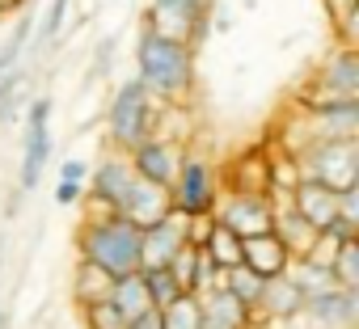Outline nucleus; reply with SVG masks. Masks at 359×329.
<instances>
[{"instance_id": "obj_1", "label": "nucleus", "mask_w": 359, "mask_h": 329, "mask_svg": "<svg viewBox=\"0 0 359 329\" xmlns=\"http://www.w3.org/2000/svg\"><path fill=\"white\" fill-rule=\"evenodd\" d=\"M195 55H199V47L187 38L161 34L152 26L135 30V47H131L135 80L165 106H187L195 97V80H199Z\"/></svg>"}, {"instance_id": "obj_2", "label": "nucleus", "mask_w": 359, "mask_h": 329, "mask_svg": "<svg viewBox=\"0 0 359 329\" xmlns=\"http://www.w3.org/2000/svg\"><path fill=\"white\" fill-rule=\"evenodd\" d=\"M76 258L110 279L140 270V228L114 211H85L76 224Z\"/></svg>"}, {"instance_id": "obj_3", "label": "nucleus", "mask_w": 359, "mask_h": 329, "mask_svg": "<svg viewBox=\"0 0 359 329\" xmlns=\"http://www.w3.org/2000/svg\"><path fill=\"white\" fill-rule=\"evenodd\" d=\"M161 106L135 76H127L123 85H114L110 102H106V148L114 152H131L140 139H148L161 122Z\"/></svg>"}, {"instance_id": "obj_4", "label": "nucleus", "mask_w": 359, "mask_h": 329, "mask_svg": "<svg viewBox=\"0 0 359 329\" xmlns=\"http://www.w3.org/2000/svg\"><path fill=\"white\" fill-rule=\"evenodd\" d=\"M220 203V169L203 148H191L177 160V174L169 182V207L187 220H208Z\"/></svg>"}, {"instance_id": "obj_5", "label": "nucleus", "mask_w": 359, "mask_h": 329, "mask_svg": "<svg viewBox=\"0 0 359 329\" xmlns=\"http://www.w3.org/2000/svg\"><path fill=\"white\" fill-rule=\"evenodd\" d=\"M338 102H359V47H334L313 64L309 80L296 93V110H321Z\"/></svg>"}, {"instance_id": "obj_6", "label": "nucleus", "mask_w": 359, "mask_h": 329, "mask_svg": "<svg viewBox=\"0 0 359 329\" xmlns=\"http://www.w3.org/2000/svg\"><path fill=\"white\" fill-rule=\"evenodd\" d=\"M55 102L47 93H34L22 110V160H18V195H34L43 186V174L55 152Z\"/></svg>"}, {"instance_id": "obj_7", "label": "nucleus", "mask_w": 359, "mask_h": 329, "mask_svg": "<svg viewBox=\"0 0 359 329\" xmlns=\"http://www.w3.org/2000/svg\"><path fill=\"white\" fill-rule=\"evenodd\" d=\"M292 156L300 164V178L325 182L334 190H346L359 182V139H317Z\"/></svg>"}, {"instance_id": "obj_8", "label": "nucleus", "mask_w": 359, "mask_h": 329, "mask_svg": "<svg viewBox=\"0 0 359 329\" xmlns=\"http://www.w3.org/2000/svg\"><path fill=\"white\" fill-rule=\"evenodd\" d=\"M135 186V169H131V160L127 152H114L106 148L97 160H89V178H85V211H123L127 195Z\"/></svg>"}, {"instance_id": "obj_9", "label": "nucleus", "mask_w": 359, "mask_h": 329, "mask_svg": "<svg viewBox=\"0 0 359 329\" xmlns=\"http://www.w3.org/2000/svg\"><path fill=\"white\" fill-rule=\"evenodd\" d=\"M212 13H216V0H148L144 26L199 47L203 34L212 30Z\"/></svg>"}, {"instance_id": "obj_10", "label": "nucleus", "mask_w": 359, "mask_h": 329, "mask_svg": "<svg viewBox=\"0 0 359 329\" xmlns=\"http://www.w3.org/2000/svg\"><path fill=\"white\" fill-rule=\"evenodd\" d=\"M187 144H191V139H182V135L152 131L148 139H140V144L127 152V160H131L135 178H144V182H152V186H165V190H169L173 174H177V160H182V152H187Z\"/></svg>"}, {"instance_id": "obj_11", "label": "nucleus", "mask_w": 359, "mask_h": 329, "mask_svg": "<svg viewBox=\"0 0 359 329\" xmlns=\"http://www.w3.org/2000/svg\"><path fill=\"white\" fill-rule=\"evenodd\" d=\"M212 220H220L224 228H233V232L245 241V237L271 232L275 199H271V195H250V190H220V203H216Z\"/></svg>"}, {"instance_id": "obj_12", "label": "nucleus", "mask_w": 359, "mask_h": 329, "mask_svg": "<svg viewBox=\"0 0 359 329\" xmlns=\"http://www.w3.org/2000/svg\"><path fill=\"white\" fill-rule=\"evenodd\" d=\"M191 241V220L177 216L173 207L152 220L148 228H140V270H156V266H169L173 253Z\"/></svg>"}, {"instance_id": "obj_13", "label": "nucleus", "mask_w": 359, "mask_h": 329, "mask_svg": "<svg viewBox=\"0 0 359 329\" xmlns=\"http://www.w3.org/2000/svg\"><path fill=\"white\" fill-rule=\"evenodd\" d=\"M300 321H313L317 329H351L359 321V291L351 287H321V291H309L304 295V308H300Z\"/></svg>"}, {"instance_id": "obj_14", "label": "nucleus", "mask_w": 359, "mask_h": 329, "mask_svg": "<svg viewBox=\"0 0 359 329\" xmlns=\"http://www.w3.org/2000/svg\"><path fill=\"white\" fill-rule=\"evenodd\" d=\"M199 329H258L254 308H245L237 295H229L220 283L199 291Z\"/></svg>"}, {"instance_id": "obj_15", "label": "nucleus", "mask_w": 359, "mask_h": 329, "mask_svg": "<svg viewBox=\"0 0 359 329\" xmlns=\"http://www.w3.org/2000/svg\"><path fill=\"white\" fill-rule=\"evenodd\" d=\"M300 308H304V291L287 274H275L262 283V300H258L254 316H258V325H287V321H300Z\"/></svg>"}, {"instance_id": "obj_16", "label": "nucleus", "mask_w": 359, "mask_h": 329, "mask_svg": "<svg viewBox=\"0 0 359 329\" xmlns=\"http://www.w3.org/2000/svg\"><path fill=\"white\" fill-rule=\"evenodd\" d=\"M169 274L177 279V287H182L187 295H199V291H208V287H216V283H220V270L208 262L203 245H195V241H187L182 249L173 253Z\"/></svg>"}, {"instance_id": "obj_17", "label": "nucleus", "mask_w": 359, "mask_h": 329, "mask_svg": "<svg viewBox=\"0 0 359 329\" xmlns=\"http://www.w3.org/2000/svg\"><path fill=\"white\" fill-rule=\"evenodd\" d=\"M287 203L321 232L334 216H338V190L334 186H325V182H313V178H300L296 186H292V195H287Z\"/></svg>"}, {"instance_id": "obj_18", "label": "nucleus", "mask_w": 359, "mask_h": 329, "mask_svg": "<svg viewBox=\"0 0 359 329\" xmlns=\"http://www.w3.org/2000/svg\"><path fill=\"white\" fill-rule=\"evenodd\" d=\"M220 190L266 195V148H250V152L233 156L224 169H220Z\"/></svg>"}, {"instance_id": "obj_19", "label": "nucleus", "mask_w": 359, "mask_h": 329, "mask_svg": "<svg viewBox=\"0 0 359 329\" xmlns=\"http://www.w3.org/2000/svg\"><path fill=\"white\" fill-rule=\"evenodd\" d=\"M241 262H245L254 274L275 279V274L287 270L292 253H287V245H283L275 232H258V237H245V241H241Z\"/></svg>"}, {"instance_id": "obj_20", "label": "nucleus", "mask_w": 359, "mask_h": 329, "mask_svg": "<svg viewBox=\"0 0 359 329\" xmlns=\"http://www.w3.org/2000/svg\"><path fill=\"white\" fill-rule=\"evenodd\" d=\"M169 211V190L165 186H152V182H144V178H135V186H131V195H127V203H123V220H131L135 228H148L152 220H161Z\"/></svg>"}, {"instance_id": "obj_21", "label": "nucleus", "mask_w": 359, "mask_h": 329, "mask_svg": "<svg viewBox=\"0 0 359 329\" xmlns=\"http://www.w3.org/2000/svg\"><path fill=\"white\" fill-rule=\"evenodd\" d=\"M34 22H39V13L30 9V0H26V5H22V18H18L13 30H9V38L0 43V76L13 72V68H22V59L30 55V47H34Z\"/></svg>"}, {"instance_id": "obj_22", "label": "nucleus", "mask_w": 359, "mask_h": 329, "mask_svg": "<svg viewBox=\"0 0 359 329\" xmlns=\"http://www.w3.org/2000/svg\"><path fill=\"white\" fill-rule=\"evenodd\" d=\"M106 300H110V304H114L127 321H131V316H140V312H148V308H156V304H152V295H148V283H144V274H140V270H131V274L114 279Z\"/></svg>"}, {"instance_id": "obj_23", "label": "nucleus", "mask_w": 359, "mask_h": 329, "mask_svg": "<svg viewBox=\"0 0 359 329\" xmlns=\"http://www.w3.org/2000/svg\"><path fill=\"white\" fill-rule=\"evenodd\" d=\"M110 274H102L97 266H89V262H72V300H76V308L81 304H93V300H106L110 295Z\"/></svg>"}, {"instance_id": "obj_24", "label": "nucleus", "mask_w": 359, "mask_h": 329, "mask_svg": "<svg viewBox=\"0 0 359 329\" xmlns=\"http://www.w3.org/2000/svg\"><path fill=\"white\" fill-rule=\"evenodd\" d=\"M262 274H254L245 262L241 266H229V270H220V287L229 291V295H237L245 308H258V300H262Z\"/></svg>"}, {"instance_id": "obj_25", "label": "nucleus", "mask_w": 359, "mask_h": 329, "mask_svg": "<svg viewBox=\"0 0 359 329\" xmlns=\"http://www.w3.org/2000/svg\"><path fill=\"white\" fill-rule=\"evenodd\" d=\"M161 312V329H199V295H173L169 304L156 308Z\"/></svg>"}, {"instance_id": "obj_26", "label": "nucleus", "mask_w": 359, "mask_h": 329, "mask_svg": "<svg viewBox=\"0 0 359 329\" xmlns=\"http://www.w3.org/2000/svg\"><path fill=\"white\" fill-rule=\"evenodd\" d=\"M68 9H72V0H47L43 18L34 22V47H51L68 30Z\"/></svg>"}, {"instance_id": "obj_27", "label": "nucleus", "mask_w": 359, "mask_h": 329, "mask_svg": "<svg viewBox=\"0 0 359 329\" xmlns=\"http://www.w3.org/2000/svg\"><path fill=\"white\" fill-rule=\"evenodd\" d=\"M283 274H287L304 295H309V291H321V287H330V283H334L330 266H321V262H313V258H292Z\"/></svg>"}, {"instance_id": "obj_28", "label": "nucleus", "mask_w": 359, "mask_h": 329, "mask_svg": "<svg viewBox=\"0 0 359 329\" xmlns=\"http://www.w3.org/2000/svg\"><path fill=\"white\" fill-rule=\"evenodd\" d=\"M330 274H334V283H338V287L359 291V241H351V245H338V249H334V258H330Z\"/></svg>"}, {"instance_id": "obj_29", "label": "nucleus", "mask_w": 359, "mask_h": 329, "mask_svg": "<svg viewBox=\"0 0 359 329\" xmlns=\"http://www.w3.org/2000/svg\"><path fill=\"white\" fill-rule=\"evenodd\" d=\"M81 321H85V329H127V316H123L110 300L81 304Z\"/></svg>"}, {"instance_id": "obj_30", "label": "nucleus", "mask_w": 359, "mask_h": 329, "mask_svg": "<svg viewBox=\"0 0 359 329\" xmlns=\"http://www.w3.org/2000/svg\"><path fill=\"white\" fill-rule=\"evenodd\" d=\"M144 274V283H148V295H152V304L161 308V304H169L173 295H182V287H177V279L169 274V266H156V270H140Z\"/></svg>"}, {"instance_id": "obj_31", "label": "nucleus", "mask_w": 359, "mask_h": 329, "mask_svg": "<svg viewBox=\"0 0 359 329\" xmlns=\"http://www.w3.org/2000/svg\"><path fill=\"white\" fill-rule=\"evenodd\" d=\"M114 47H118V38H114V34L97 43V55H93V72H89V80H102V76H110V68H114Z\"/></svg>"}, {"instance_id": "obj_32", "label": "nucleus", "mask_w": 359, "mask_h": 329, "mask_svg": "<svg viewBox=\"0 0 359 329\" xmlns=\"http://www.w3.org/2000/svg\"><path fill=\"white\" fill-rule=\"evenodd\" d=\"M81 199H85V182L55 178V207H81Z\"/></svg>"}, {"instance_id": "obj_33", "label": "nucleus", "mask_w": 359, "mask_h": 329, "mask_svg": "<svg viewBox=\"0 0 359 329\" xmlns=\"http://www.w3.org/2000/svg\"><path fill=\"white\" fill-rule=\"evenodd\" d=\"M55 178H64V182H85V178H89V160H81V156L60 160V174H55Z\"/></svg>"}, {"instance_id": "obj_34", "label": "nucleus", "mask_w": 359, "mask_h": 329, "mask_svg": "<svg viewBox=\"0 0 359 329\" xmlns=\"http://www.w3.org/2000/svg\"><path fill=\"white\" fill-rule=\"evenodd\" d=\"M127 329H161V312H156V308H148V312L131 316V321H127Z\"/></svg>"}, {"instance_id": "obj_35", "label": "nucleus", "mask_w": 359, "mask_h": 329, "mask_svg": "<svg viewBox=\"0 0 359 329\" xmlns=\"http://www.w3.org/2000/svg\"><path fill=\"white\" fill-rule=\"evenodd\" d=\"M0 329H9V312L5 308H0Z\"/></svg>"}, {"instance_id": "obj_36", "label": "nucleus", "mask_w": 359, "mask_h": 329, "mask_svg": "<svg viewBox=\"0 0 359 329\" xmlns=\"http://www.w3.org/2000/svg\"><path fill=\"white\" fill-rule=\"evenodd\" d=\"M85 5H93V0H85Z\"/></svg>"}]
</instances>
